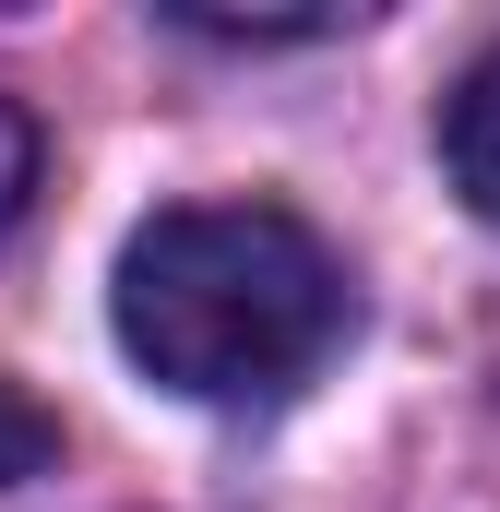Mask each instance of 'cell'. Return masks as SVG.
<instances>
[{
    "label": "cell",
    "instance_id": "obj_1",
    "mask_svg": "<svg viewBox=\"0 0 500 512\" xmlns=\"http://www.w3.org/2000/svg\"><path fill=\"white\" fill-rule=\"evenodd\" d=\"M346 334V262L286 203H179L120 251V346L191 405H274Z\"/></svg>",
    "mask_w": 500,
    "mask_h": 512
},
{
    "label": "cell",
    "instance_id": "obj_2",
    "mask_svg": "<svg viewBox=\"0 0 500 512\" xmlns=\"http://www.w3.org/2000/svg\"><path fill=\"white\" fill-rule=\"evenodd\" d=\"M441 155H453V191L500 227V48L453 84V108H441Z\"/></svg>",
    "mask_w": 500,
    "mask_h": 512
},
{
    "label": "cell",
    "instance_id": "obj_3",
    "mask_svg": "<svg viewBox=\"0 0 500 512\" xmlns=\"http://www.w3.org/2000/svg\"><path fill=\"white\" fill-rule=\"evenodd\" d=\"M60 465V417L36 405V393L0 382V489H24V477H48Z\"/></svg>",
    "mask_w": 500,
    "mask_h": 512
},
{
    "label": "cell",
    "instance_id": "obj_4",
    "mask_svg": "<svg viewBox=\"0 0 500 512\" xmlns=\"http://www.w3.org/2000/svg\"><path fill=\"white\" fill-rule=\"evenodd\" d=\"M24 191H36V131H24V108L0 96V227L24 215Z\"/></svg>",
    "mask_w": 500,
    "mask_h": 512
}]
</instances>
